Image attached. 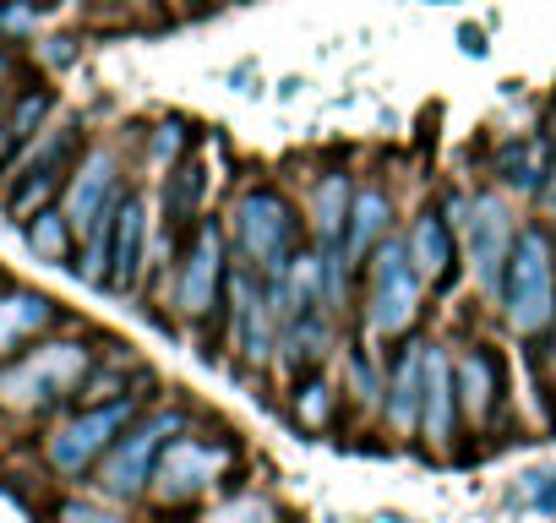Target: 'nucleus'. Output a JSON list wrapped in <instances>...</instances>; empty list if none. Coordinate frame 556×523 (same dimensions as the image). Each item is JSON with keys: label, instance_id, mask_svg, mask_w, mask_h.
I'll list each match as a JSON object with an SVG mask.
<instances>
[{"label": "nucleus", "instance_id": "f257e3e1", "mask_svg": "<svg viewBox=\"0 0 556 523\" xmlns=\"http://www.w3.org/2000/svg\"><path fill=\"white\" fill-rule=\"evenodd\" d=\"M502 317L518 339H540L556 322V240L540 224L518 229L513 240L502 273Z\"/></svg>", "mask_w": 556, "mask_h": 523}, {"label": "nucleus", "instance_id": "f03ea898", "mask_svg": "<svg viewBox=\"0 0 556 523\" xmlns=\"http://www.w3.org/2000/svg\"><path fill=\"white\" fill-rule=\"evenodd\" d=\"M235 245H240L245 268H256L262 279H278L295 262V251H301L295 207L278 196L273 186L240 191V202H235Z\"/></svg>", "mask_w": 556, "mask_h": 523}, {"label": "nucleus", "instance_id": "7ed1b4c3", "mask_svg": "<svg viewBox=\"0 0 556 523\" xmlns=\"http://www.w3.org/2000/svg\"><path fill=\"white\" fill-rule=\"evenodd\" d=\"M447 218H453V229L464 234L475 284H480L491 301H502V273H507V256H513V240H518V218H513L507 196H502V191L453 196V202H447Z\"/></svg>", "mask_w": 556, "mask_h": 523}, {"label": "nucleus", "instance_id": "20e7f679", "mask_svg": "<svg viewBox=\"0 0 556 523\" xmlns=\"http://www.w3.org/2000/svg\"><path fill=\"white\" fill-rule=\"evenodd\" d=\"M420 295H426V279L415 273L409 245L382 240L377 256H371V284H366V339L371 344L404 339L420 317Z\"/></svg>", "mask_w": 556, "mask_h": 523}, {"label": "nucleus", "instance_id": "39448f33", "mask_svg": "<svg viewBox=\"0 0 556 523\" xmlns=\"http://www.w3.org/2000/svg\"><path fill=\"white\" fill-rule=\"evenodd\" d=\"M180 425H186V414L180 409H159V414H148V420H137L110 452H104V469H99V485L110 490V496H142L148 485H153V469H159V452L180 436Z\"/></svg>", "mask_w": 556, "mask_h": 523}, {"label": "nucleus", "instance_id": "423d86ee", "mask_svg": "<svg viewBox=\"0 0 556 523\" xmlns=\"http://www.w3.org/2000/svg\"><path fill=\"white\" fill-rule=\"evenodd\" d=\"M229 344L245 366H267L278 355V306L273 284L256 268H229Z\"/></svg>", "mask_w": 556, "mask_h": 523}, {"label": "nucleus", "instance_id": "0eeeda50", "mask_svg": "<svg viewBox=\"0 0 556 523\" xmlns=\"http://www.w3.org/2000/svg\"><path fill=\"white\" fill-rule=\"evenodd\" d=\"M235 463V447L218 442V436H175L164 452H159V469H153V496L159 501H191L202 490H213Z\"/></svg>", "mask_w": 556, "mask_h": 523}, {"label": "nucleus", "instance_id": "6e6552de", "mask_svg": "<svg viewBox=\"0 0 556 523\" xmlns=\"http://www.w3.org/2000/svg\"><path fill=\"white\" fill-rule=\"evenodd\" d=\"M137 420V404L131 398H110V404H93L83 409L77 420H66L55 436H50V463L61 474H83L93 458H104Z\"/></svg>", "mask_w": 556, "mask_h": 523}, {"label": "nucleus", "instance_id": "1a4fd4ad", "mask_svg": "<svg viewBox=\"0 0 556 523\" xmlns=\"http://www.w3.org/2000/svg\"><path fill=\"white\" fill-rule=\"evenodd\" d=\"M88 377V349L83 344H45L28 360H17L0 377V398L7 404H50L61 393H77Z\"/></svg>", "mask_w": 556, "mask_h": 523}, {"label": "nucleus", "instance_id": "9d476101", "mask_svg": "<svg viewBox=\"0 0 556 523\" xmlns=\"http://www.w3.org/2000/svg\"><path fill=\"white\" fill-rule=\"evenodd\" d=\"M224 295H229L224 229L207 218V224H197L191 251H186V262H180V279H175V306H180V317L202 322V317H213V306H218Z\"/></svg>", "mask_w": 556, "mask_h": 523}, {"label": "nucleus", "instance_id": "9b49d317", "mask_svg": "<svg viewBox=\"0 0 556 523\" xmlns=\"http://www.w3.org/2000/svg\"><path fill=\"white\" fill-rule=\"evenodd\" d=\"M115 207H121V164H115L110 148H93V153L72 169V186H66V218H72V229L93 234Z\"/></svg>", "mask_w": 556, "mask_h": 523}, {"label": "nucleus", "instance_id": "f8f14e48", "mask_svg": "<svg viewBox=\"0 0 556 523\" xmlns=\"http://www.w3.org/2000/svg\"><path fill=\"white\" fill-rule=\"evenodd\" d=\"M72 153H77V131H50L45 148H34V153L17 164V191L7 196V213H12V218L45 213V202L55 196V186H61Z\"/></svg>", "mask_w": 556, "mask_h": 523}, {"label": "nucleus", "instance_id": "ddd939ff", "mask_svg": "<svg viewBox=\"0 0 556 523\" xmlns=\"http://www.w3.org/2000/svg\"><path fill=\"white\" fill-rule=\"evenodd\" d=\"M142 268H148V202L142 196H121L115 229H110V290L115 295L137 290Z\"/></svg>", "mask_w": 556, "mask_h": 523}, {"label": "nucleus", "instance_id": "4468645a", "mask_svg": "<svg viewBox=\"0 0 556 523\" xmlns=\"http://www.w3.org/2000/svg\"><path fill=\"white\" fill-rule=\"evenodd\" d=\"M458 425V382H453V360L431 344L426 349V398H420V436L431 447H447Z\"/></svg>", "mask_w": 556, "mask_h": 523}, {"label": "nucleus", "instance_id": "2eb2a0df", "mask_svg": "<svg viewBox=\"0 0 556 523\" xmlns=\"http://www.w3.org/2000/svg\"><path fill=\"white\" fill-rule=\"evenodd\" d=\"M409 262H415V273L426 279V284H447L453 279V262H458V229H453V218L447 213H420L415 218V229H409Z\"/></svg>", "mask_w": 556, "mask_h": 523}, {"label": "nucleus", "instance_id": "dca6fc26", "mask_svg": "<svg viewBox=\"0 0 556 523\" xmlns=\"http://www.w3.org/2000/svg\"><path fill=\"white\" fill-rule=\"evenodd\" d=\"M551 164H556V153L545 137H507L496 148V180H502V191H518V196H540L551 180Z\"/></svg>", "mask_w": 556, "mask_h": 523}, {"label": "nucleus", "instance_id": "f3484780", "mask_svg": "<svg viewBox=\"0 0 556 523\" xmlns=\"http://www.w3.org/2000/svg\"><path fill=\"white\" fill-rule=\"evenodd\" d=\"M453 382H458V409H464L475 425H485L491 409H496V393H502V366H496V355H491V349H464V355L453 360Z\"/></svg>", "mask_w": 556, "mask_h": 523}, {"label": "nucleus", "instance_id": "a211bd4d", "mask_svg": "<svg viewBox=\"0 0 556 523\" xmlns=\"http://www.w3.org/2000/svg\"><path fill=\"white\" fill-rule=\"evenodd\" d=\"M426 349L431 344H404L399 366H393V382H388V420L393 431H420V398H426Z\"/></svg>", "mask_w": 556, "mask_h": 523}, {"label": "nucleus", "instance_id": "6ab92c4d", "mask_svg": "<svg viewBox=\"0 0 556 523\" xmlns=\"http://www.w3.org/2000/svg\"><path fill=\"white\" fill-rule=\"evenodd\" d=\"M350 207H355L350 175H323V180L312 186V234H317V251H344Z\"/></svg>", "mask_w": 556, "mask_h": 523}, {"label": "nucleus", "instance_id": "aec40b11", "mask_svg": "<svg viewBox=\"0 0 556 523\" xmlns=\"http://www.w3.org/2000/svg\"><path fill=\"white\" fill-rule=\"evenodd\" d=\"M388 224H393V202L388 191H355V207H350V234H344V262L377 256V245L388 240Z\"/></svg>", "mask_w": 556, "mask_h": 523}, {"label": "nucleus", "instance_id": "412c9836", "mask_svg": "<svg viewBox=\"0 0 556 523\" xmlns=\"http://www.w3.org/2000/svg\"><path fill=\"white\" fill-rule=\"evenodd\" d=\"M55 322V306L34 290H12V295H0V355H12L23 339H34L39 328Z\"/></svg>", "mask_w": 556, "mask_h": 523}, {"label": "nucleus", "instance_id": "4be33fe9", "mask_svg": "<svg viewBox=\"0 0 556 523\" xmlns=\"http://www.w3.org/2000/svg\"><path fill=\"white\" fill-rule=\"evenodd\" d=\"M28 245L45 256V262H66L72 256V218L66 207H45L28 218Z\"/></svg>", "mask_w": 556, "mask_h": 523}, {"label": "nucleus", "instance_id": "5701e85b", "mask_svg": "<svg viewBox=\"0 0 556 523\" xmlns=\"http://www.w3.org/2000/svg\"><path fill=\"white\" fill-rule=\"evenodd\" d=\"M202 164L191 158V164H175V175H169V191H164V207H169V218L180 224V218H191L197 213V202H202Z\"/></svg>", "mask_w": 556, "mask_h": 523}, {"label": "nucleus", "instance_id": "b1692460", "mask_svg": "<svg viewBox=\"0 0 556 523\" xmlns=\"http://www.w3.org/2000/svg\"><path fill=\"white\" fill-rule=\"evenodd\" d=\"M295 414H301L306 425H328V414H333V387H328V382H306L301 398H295Z\"/></svg>", "mask_w": 556, "mask_h": 523}, {"label": "nucleus", "instance_id": "393cba45", "mask_svg": "<svg viewBox=\"0 0 556 523\" xmlns=\"http://www.w3.org/2000/svg\"><path fill=\"white\" fill-rule=\"evenodd\" d=\"M180 148H186V126H180V120H164V126H159V137H153V158H159V164H164V158L175 164V158H180Z\"/></svg>", "mask_w": 556, "mask_h": 523}, {"label": "nucleus", "instance_id": "a878e982", "mask_svg": "<svg viewBox=\"0 0 556 523\" xmlns=\"http://www.w3.org/2000/svg\"><path fill=\"white\" fill-rule=\"evenodd\" d=\"M61 523H121V518L104 512V507H88V501H66L61 507Z\"/></svg>", "mask_w": 556, "mask_h": 523}, {"label": "nucleus", "instance_id": "bb28decb", "mask_svg": "<svg viewBox=\"0 0 556 523\" xmlns=\"http://www.w3.org/2000/svg\"><path fill=\"white\" fill-rule=\"evenodd\" d=\"M464 50H469V55H485V39H480V28H464Z\"/></svg>", "mask_w": 556, "mask_h": 523}, {"label": "nucleus", "instance_id": "cd10ccee", "mask_svg": "<svg viewBox=\"0 0 556 523\" xmlns=\"http://www.w3.org/2000/svg\"><path fill=\"white\" fill-rule=\"evenodd\" d=\"M540 196H545V207H551V218H556V164H551V180H545V191H540Z\"/></svg>", "mask_w": 556, "mask_h": 523}, {"label": "nucleus", "instance_id": "c85d7f7f", "mask_svg": "<svg viewBox=\"0 0 556 523\" xmlns=\"http://www.w3.org/2000/svg\"><path fill=\"white\" fill-rule=\"evenodd\" d=\"M545 480H551V485H545V490H540L534 501H540V507H556V474H545Z\"/></svg>", "mask_w": 556, "mask_h": 523}, {"label": "nucleus", "instance_id": "c756f323", "mask_svg": "<svg viewBox=\"0 0 556 523\" xmlns=\"http://www.w3.org/2000/svg\"><path fill=\"white\" fill-rule=\"evenodd\" d=\"M0 39H7V28H0Z\"/></svg>", "mask_w": 556, "mask_h": 523}]
</instances>
